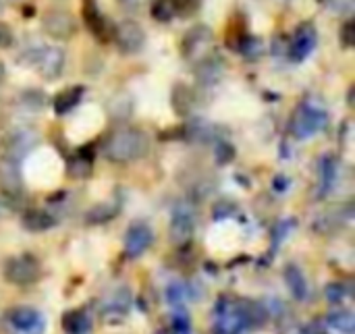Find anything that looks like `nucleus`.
Returning a JSON list of instances; mask_svg holds the SVG:
<instances>
[{
    "label": "nucleus",
    "instance_id": "nucleus-1",
    "mask_svg": "<svg viewBox=\"0 0 355 334\" xmlns=\"http://www.w3.org/2000/svg\"><path fill=\"white\" fill-rule=\"evenodd\" d=\"M150 150V139L139 129H119L114 131L106 146L104 154L114 164H129L139 158H144Z\"/></svg>",
    "mask_w": 355,
    "mask_h": 334
},
{
    "label": "nucleus",
    "instance_id": "nucleus-2",
    "mask_svg": "<svg viewBox=\"0 0 355 334\" xmlns=\"http://www.w3.org/2000/svg\"><path fill=\"white\" fill-rule=\"evenodd\" d=\"M42 29L50 37L67 42L77 33V21L71 10L60 6H50L42 12Z\"/></svg>",
    "mask_w": 355,
    "mask_h": 334
},
{
    "label": "nucleus",
    "instance_id": "nucleus-3",
    "mask_svg": "<svg viewBox=\"0 0 355 334\" xmlns=\"http://www.w3.org/2000/svg\"><path fill=\"white\" fill-rule=\"evenodd\" d=\"M327 123V114L310 104H302L297 108V112L293 114L291 121V131L297 139H306L312 137L316 131H320Z\"/></svg>",
    "mask_w": 355,
    "mask_h": 334
},
{
    "label": "nucleus",
    "instance_id": "nucleus-4",
    "mask_svg": "<svg viewBox=\"0 0 355 334\" xmlns=\"http://www.w3.org/2000/svg\"><path fill=\"white\" fill-rule=\"evenodd\" d=\"M168 231H171V241L175 245H185L187 241H191L193 231H196V212L187 204L175 206V210L171 214Z\"/></svg>",
    "mask_w": 355,
    "mask_h": 334
},
{
    "label": "nucleus",
    "instance_id": "nucleus-5",
    "mask_svg": "<svg viewBox=\"0 0 355 334\" xmlns=\"http://www.w3.org/2000/svg\"><path fill=\"white\" fill-rule=\"evenodd\" d=\"M4 276L12 285H31L40 276V266L31 256H17L4 264Z\"/></svg>",
    "mask_w": 355,
    "mask_h": 334
},
{
    "label": "nucleus",
    "instance_id": "nucleus-6",
    "mask_svg": "<svg viewBox=\"0 0 355 334\" xmlns=\"http://www.w3.org/2000/svg\"><path fill=\"white\" fill-rule=\"evenodd\" d=\"M114 42L123 54H135L146 44V31L135 21H123L114 31Z\"/></svg>",
    "mask_w": 355,
    "mask_h": 334
},
{
    "label": "nucleus",
    "instance_id": "nucleus-7",
    "mask_svg": "<svg viewBox=\"0 0 355 334\" xmlns=\"http://www.w3.org/2000/svg\"><path fill=\"white\" fill-rule=\"evenodd\" d=\"M33 64L37 67L40 75L46 79H56L60 77L64 69V52L60 48H37L33 52Z\"/></svg>",
    "mask_w": 355,
    "mask_h": 334
},
{
    "label": "nucleus",
    "instance_id": "nucleus-8",
    "mask_svg": "<svg viewBox=\"0 0 355 334\" xmlns=\"http://www.w3.org/2000/svg\"><path fill=\"white\" fill-rule=\"evenodd\" d=\"M152 229L146 222H133L125 235V254L129 258H139L152 245Z\"/></svg>",
    "mask_w": 355,
    "mask_h": 334
},
{
    "label": "nucleus",
    "instance_id": "nucleus-9",
    "mask_svg": "<svg viewBox=\"0 0 355 334\" xmlns=\"http://www.w3.org/2000/svg\"><path fill=\"white\" fill-rule=\"evenodd\" d=\"M220 306L227 310L218 316V331L223 334H241L252 326V314L245 310H231L227 301H220Z\"/></svg>",
    "mask_w": 355,
    "mask_h": 334
},
{
    "label": "nucleus",
    "instance_id": "nucleus-10",
    "mask_svg": "<svg viewBox=\"0 0 355 334\" xmlns=\"http://www.w3.org/2000/svg\"><path fill=\"white\" fill-rule=\"evenodd\" d=\"M8 320H10V324H12L17 331H21V333L42 334V331H44V318H42V314L35 312L33 308H27V306L15 308V310L8 314Z\"/></svg>",
    "mask_w": 355,
    "mask_h": 334
},
{
    "label": "nucleus",
    "instance_id": "nucleus-11",
    "mask_svg": "<svg viewBox=\"0 0 355 334\" xmlns=\"http://www.w3.org/2000/svg\"><path fill=\"white\" fill-rule=\"evenodd\" d=\"M314 48H316V29L312 25H302L293 35V42L289 46V56L295 62H300L306 56H310Z\"/></svg>",
    "mask_w": 355,
    "mask_h": 334
},
{
    "label": "nucleus",
    "instance_id": "nucleus-12",
    "mask_svg": "<svg viewBox=\"0 0 355 334\" xmlns=\"http://www.w3.org/2000/svg\"><path fill=\"white\" fill-rule=\"evenodd\" d=\"M21 222H23V227L27 229V231H31V233H44V231H48V229H52L54 225H56V220L48 214V212H44V210H27L25 214H23V218H21Z\"/></svg>",
    "mask_w": 355,
    "mask_h": 334
},
{
    "label": "nucleus",
    "instance_id": "nucleus-13",
    "mask_svg": "<svg viewBox=\"0 0 355 334\" xmlns=\"http://www.w3.org/2000/svg\"><path fill=\"white\" fill-rule=\"evenodd\" d=\"M285 281H287V287H289L291 295L297 301H304L308 297V281H306L304 272L295 264H289L285 268Z\"/></svg>",
    "mask_w": 355,
    "mask_h": 334
},
{
    "label": "nucleus",
    "instance_id": "nucleus-14",
    "mask_svg": "<svg viewBox=\"0 0 355 334\" xmlns=\"http://www.w3.org/2000/svg\"><path fill=\"white\" fill-rule=\"evenodd\" d=\"M83 98V87H67L60 94H56L54 98V110L56 114H67L69 110H73Z\"/></svg>",
    "mask_w": 355,
    "mask_h": 334
},
{
    "label": "nucleus",
    "instance_id": "nucleus-15",
    "mask_svg": "<svg viewBox=\"0 0 355 334\" xmlns=\"http://www.w3.org/2000/svg\"><path fill=\"white\" fill-rule=\"evenodd\" d=\"M83 15H85V23H87V27L92 29V33H94L98 39H102L104 33H106V21H104L102 12L98 10L96 0H85V2H83Z\"/></svg>",
    "mask_w": 355,
    "mask_h": 334
},
{
    "label": "nucleus",
    "instance_id": "nucleus-16",
    "mask_svg": "<svg viewBox=\"0 0 355 334\" xmlns=\"http://www.w3.org/2000/svg\"><path fill=\"white\" fill-rule=\"evenodd\" d=\"M212 42V33H210V29L208 27H196V29H191L189 33H187V37H185V50H187V54L189 56H193L198 50H206V46Z\"/></svg>",
    "mask_w": 355,
    "mask_h": 334
},
{
    "label": "nucleus",
    "instance_id": "nucleus-17",
    "mask_svg": "<svg viewBox=\"0 0 355 334\" xmlns=\"http://www.w3.org/2000/svg\"><path fill=\"white\" fill-rule=\"evenodd\" d=\"M62 328L67 334H87L92 331V322L81 312H69L62 318Z\"/></svg>",
    "mask_w": 355,
    "mask_h": 334
},
{
    "label": "nucleus",
    "instance_id": "nucleus-18",
    "mask_svg": "<svg viewBox=\"0 0 355 334\" xmlns=\"http://www.w3.org/2000/svg\"><path fill=\"white\" fill-rule=\"evenodd\" d=\"M173 106H175V110L179 112V114H187L189 110H191V104H193V94L185 87V85H177L175 89H173Z\"/></svg>",
    "mask_w": 355,
    "mask_h": 334
},
{
    "label": "nucleus",
    "instance_id": "nucleus-19",
    "mask_svg": "<svg viewBox=\"0 0 355 334\" xmlns=\"http://www.w3.org/2000/svg\"><path fill=\"white\" fill-rule=\"evenodd\" d=\"M329 324H331L333 328H339L341 333L352 334L355 328V318L352 312L341 310V312H333V314H329Z\"/></svg>",
    "mask_w": 355,
    "mask_h": 334
},
{
    "label": "nucleus",
    "instance_id": "nucleus-20",
    "mask_svg": "<svg viewBox=\"0 0 355 334\" xmlns=\"http://www.w3.org/2000/svg\"><path fill=\"white\" fill-rule=\"evenodd\" d=\"M220 75H223V62L220 60H206L202 64V69L198 71L200 81L202 83H208V85L216 83L220 79Z\"/></svg>",
    "mask_w": 355,
    "mask_h": 334
},
{
    "label": "nucleus",
    "instance_id": "nucleus-21",
    "mask_svg": "<svg viewBox=\"0 0 355 334\" xmlns=\"http://www.w3.org/2000/svg\"><path fill=\"white\" fill-rule=\"evenodd\" d=\"M31 143H33V135H29L27 131H17V133H12V137H10V141H8V154H23V152H27L29 148H31Z\"/></svg>",
    "mask_w": 355,
    "mask_h": 334
},
{
    "label": "nucleus",
    "instance_id": "nucleus-22",
    "mask_svg": "<svg viewBox=\"0 0 355 334\" xmlns=\"http://www.w3.org/2000/svg\"><path fill=\"white\" fill-rule=\"evenodd\" d=\"M152 17L160 23H166L175 17V6L173 0H154L152 4Z\"/></svg>",
    "mask_w": 355,
    "mask_h": 334
},
{
    "label": "nucleus",
    "instance_id": "nucleus-23",
    "mask_svg": "<svg viewBox=\"0 0 355 334\" xmlns=\"http://www.w3.org/2000/svg\"><path fill=\"white\" fill-rule=\"evenodd\" d=\"M335 173H337V168H335L333 160H331V158H324L322 168H320V193H327V191L333 187V183H335Z\"/></svg>",
    "mask_w": 355,
    "mask_h": 334
},
{
    "label": "nucleus",
    "instance_id": "nucleus-24",
    "mask_svg": "<svg viewBox=\"0 0 355 334\" xmlns=\"http://www.w3.org/2000/svg\"><path fill=\"white\" fill-rule=\"evenodd\" d=\"M114 216V210L110 206H96L94 210L87 212V222L89 225H98V222H104V220H110Z\"/></svg>",
    "mask_w": 355,
    "mask_h": 334
},
{
    "label": "nucleus",
    "instance_id": "nucleus-25",
    "mask_svg": "<svg viewBox=\"0 0 355 334\" xmlns=\"http://www.w3.org/2000/svg\"><path fill=\"white\" fill-rule=\"evenodd\" d=\"M173 6H175V15L189 17L198 12V8L202 6V0H173Z\"/></svg>",
    "mask_w": 355,
    "mask_h": 334
},
{
    "label": "nucleus",
    "instance_id": "nucleus-26",
    "mask_svg": "<svg viewBox=\"0 0 355 334\" xmlns=\"http://www.w3.org/2000/svg\"><path fill=\"white\" fill-rule=\"evenodd\" d=\"M324 293H327V299L331 304H341L345 299V287L341 283H331Z\"/></svg>",
    "mask_w": 355,
    "mask_h": 334
},
{
    "label": "nucleus",
    "instance_id": "nucleus-27",
    "mask_svg": "<svg viewBox=\"0 0 355 334\" xmlns=\"http://www.w3.org/2000/svg\"><path fill=\"white\" fill-rule=\"evenodd\" d=\"M12 39H15L12 29H10L6 23H2V21H0V48H8V46H12Z\"/></svg>",
    "mask_w": 355,
    "mask_h": 334
},
{
    "label": "nucleus",
    "instance_id": "nucleus-28",
    "mask_svg": "<svg viewBox=\"0 0 355 334\" xmlns=\"http://www.w3.org/2000/svg\"><path fill=\"white\" fill-rule=\"evenodd\" d=\"M233 156H235V152H233V146H229V143H220L218 146V152H216V160L218 162H229V160H233Z\"/></svg>",
    "mask_w": 355,
    "mask_h": 334
},
{
    "label": "nucleus",
    "instance_id": "nucleus-29",
    "mask_svg": "<svg viewBox=\"0 0 355 334\" xmlns=\"http://www.w3.org/2000/svg\"><path fill=\"white\" fill-rule=\"evenodd\" d=\"M183 295H185V291H183L181 285L173 283V285L168 287V299H171V304H179V301L183 299Z\"/></svg>",
    "mask_w": 355,
    "mask_h": 334
},
{
    "label": "nucleus",
    "instance_id": "nucleus-30",
    "mask_svg": "<svg viewBox=\"0 0 355 334\" xmlns=\"http://www.w3.org/2000/svg\"><path fill=\"white\" fill-rule=\"evenodd\" d=\"M173 324H175L177 333L183 334L189 331V320H187V316H185V314H177V316H173Z\"/></svg>",
    "mask_w": 355,
    "mask_h": 334
},
{
    "label": "nucleus",
    "instance_id": "nucleus-31",
    "mask_svg": "<svg viewBox=\"0 0 355 334\" xmlns=\"http://www.w3.org/2000/svg\"><path fill=\"white\" fill-rule=\"evenodd\" d=\"M302 334H329V333H327L324 324L316 320V322H308V324L302 328Z\"/></svg>",
    "mask_w": 355,
    "mask_h": 334
},
{
    "label": "nucleus",
    "instance_id": "nucleus-32",
    "mask_svg": "<svg viewBox=\"0 0 355 334\" xmlns=\"http://www.w3.org/2000/svg\"><path fill=\"white\" fill-rule=\"evenodd\" d=\"M341 39H343V44L349 48L352 44H354V21H347L345 25H343V33H341Z\"/></svg>",
    "mask_w": 355,
    "mask_h": 334
},
{
    "label": "nucleus",
    "instance_id": "nucleus-33",
    "mask_svg": "<svg viewBox=\"0 0 355 334\" xmlns=\"http://www.w3.org/2000/svg\"><path fill=\"white\" fill-rule=\"evenodd\" d=\"M4 75H6V71H4V64H2V60H0V83L4 81Z\"/></svg>",
    "mask_w": 355,
    "mask_h": 334
},
{
    "label": "nucleus",
    "instance_id": "nucleus-34",
    "mask_svg": "<svg viewBox=\"0 0 355 334\" xmlns=\"http://www.w3.org/2000/svg\"><path fill=\"white\" fill-rule=\"evenodd\" d=\"M0 8H2V4H0Z\"/></svg>",
    "mask_w": 355,
    "mask_h": 334
}]
</instances>
